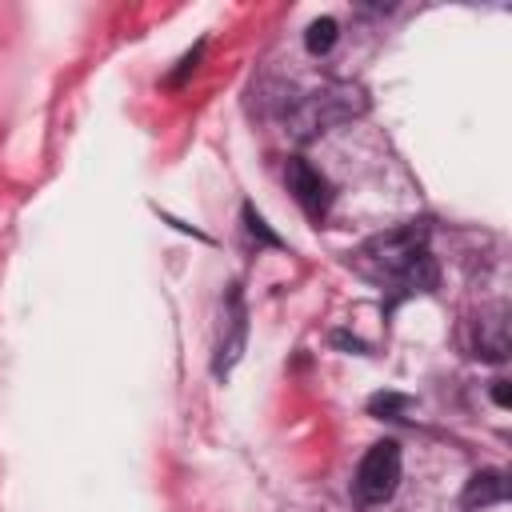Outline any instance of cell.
I'll use <instances>...</instances> for the list:
<instances>
[{"label": "cell", "instance_id": "obj_1", "mask_svg": "<svg viewBox=\"0 0 512 512\" xmlns=\"http://www.w3.org/2000/svg\"><path fill=\"white\" fill-rule=\"evenodd\" d=\"M360 264L376 284H388L400 296H412V292H424L436 284V264L428 252L424 224H400V228L372 236L360 248Z\"/></svg>", "mask_w": 512, "mask_h": 512}, {"label": "cell", "instance_id": "obj_2", "mask_svg": "<svg viewBox=\"0 0 512 512\" xmlns=\"http://www.w3.org/2000/svg\"><path fill=\"white\" fill-rule=\"evenodd\" d=\"M360 108H364V92H360V88H352V84H328V88L304 96V100L288 112V124H292V132H296L300 140H308V136H316V132H328V128H336V124H344V120L356 116Z\"/></svg>", "mask_w": 512, "mask_h": 512}, {"label": "cell", "instance_id": "obj_3", "mask_svg": "<svg viewBox=\"0 0 512 512\" xmlns=\"http://www.w3.org/2000/svg\"><path fill=\"white\" fill-rule=\"evenodd\" d=\"M400 472H404V456H400V444L396 440H376L360 464H356V476H352V492L360 504H384L396 496L400 488Z\"/></svg>", "mask_w": 512, "mask_h": 512}, {"label": "cell", "instance_id": "obj_4", "mask_svg": "<svg viewBox=\"0 0 512 512\" xmlns=\"http://www.w3.org/2000/svg\"><path fill=\"white\" fill-rule=\"evenodd\" d=\"M284 180H288V192L296 196V204H300L312 220H324V216H328L332 188H328V180L320 176V168H312L304 156H292L288 168H284Z\"/></svg>", "mask_w": 512, "mask_h": 512}, {"label": "cell", "instance_id": "obj_5", "mask_svg": "<svg viewBox=\"0 0 512 512\" xmlns=\"http://www.w3.org/2000/svg\"><path fill=\"white\" fill-rule=\"evenodd\" d=\"M244 336H248V308H244V296H240V284L228 288V300H224V324H220V344H216V376H224L240 352H244Z\"/></svg>", "mask_w": 512, "mask_h": 512}, {"label": "cell", "instance_id": "obj_6", "mask_svg": "<svg viewBox=\"0 0 512 512\" xmlns=\"http://www.w3.org/2000/svg\"><path fill=\"white\" fill-rule=\"evenodd\" d=\"M508 500V476L504 468H484V472H472L464 492H460V512H476V508H488V504H504Z\"/></svg>", "mask_w": 512, "mask_h": 512}, {"label": "cell", "instance_id": "obj_7", "mask_svg": "<svg viewBox=\"0 0 512 512\" xmlns=\"http://www.w3.org/2000/svg\"><path fill=\"white\" fill-rule=\"evenodd\" d=\"M336 36H340V24H336L332 16H320V20H312V24L304 28V48H308L312 56H328L332 44H336Z\"/></svg>", "mask_w": 512, "mask_h": 512}, {"label": "cell", "instance_id": "obj_8", "mask_svg": "<svg viewBox=\"0 0 512 512\" xmlns=\"http://www.w3.org/2000/svg\"><path fill=\"white\" fill-rule=\"evenodd\" d=\"M244 224H248V232H252L260 244H268V248H280V244H284V240H280V236L260 220V212H256L252 204H244Z\"/></svg>", "mask_w": 512, "mask_h": 512}, {"label": "cell", "instance_id": "obj_9", "mask_svg": "<svg viewBox=\"0 0 512 512\" xmlns=\"http://www.w3.org/2000/svg\"><path fill=\"white\" fill-rule=\"evenodd\" d=\"M404 404H408L404 396H372V404H368V408H372V412H388V416H392V412H396V408H404Z\"/></svg>", "mask_w": 512, "mask_h": 512}, {"label": "cell", "instance_id": "obj_10", "mask_svg": "<svg viewBox=\"0 0 512 512\" xmlns=\"http://www.w3.org/2000/svg\"><path fill=\"white\" fill-rule=\"evenodd\" d=\"M492 400L500 408H508V380H492Z\"/></svg>", "mask_w": 512, "mask_h": 512}]
</instances>
